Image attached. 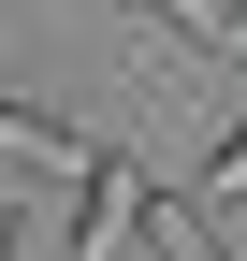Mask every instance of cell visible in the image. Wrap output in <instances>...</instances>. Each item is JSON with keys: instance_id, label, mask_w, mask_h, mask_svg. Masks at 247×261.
Listing matches in <instances>:
<instances>
[{"instance_id": "1", "label": "cell", "mask_w": 247, "mask_h": 261, "mask_svg": "<svg viewBox=\"0 0 247 261\" xmlns=\"http://www.w3.org/2000/svg\"><path fill=\"white\" fill-rule=\"evenodd\" d=\"M0 145H15V174H29V189H87V174H102V145H87L58 102H0Z\"/></svg>"}, {"instance_id": "2", "label": "cell", "mask_w": 247, "mask_h": 261, "mask_svg": "<svg viewBox=\"0 0 247 261\" xmlns=\"http://www.w3.org/2000/svg\"><path fill=\"white\" fill-rule=\"evenodd\" d=\"M131 218H145V174L102 145V174L73 189V261H116V232H131Z\"/></svg>"}, {"instance_id": "3", "label": "cell", "mask_w": 247, "mask_h": 261, "mask_svg": "<svg viewBox=\"0 0 247 261\" xmlns=\"http://www.w3.org/2000/svg\"><path fill=\"white\" fill-rule=\"evenodd\" d=\"M131 232H145V247H160V261H218V247H204V218H189V203H175V189H145V218H131Z\"/></svg>"}, {"instance_id": "4", "label": "cell", "mask_w": 247, "mask_h": 261, "mask_svg": "<svg viewBox=\"0 0 247 261\" xmlns=\"http://www.w3.org/2000/svg\"><path fill=\"white\" fill-rule=\"evenodd\" d=\"M204 189H218V203H233V189H247V87H233V116L204 130Z\"/></svg>"}]
</instances>
